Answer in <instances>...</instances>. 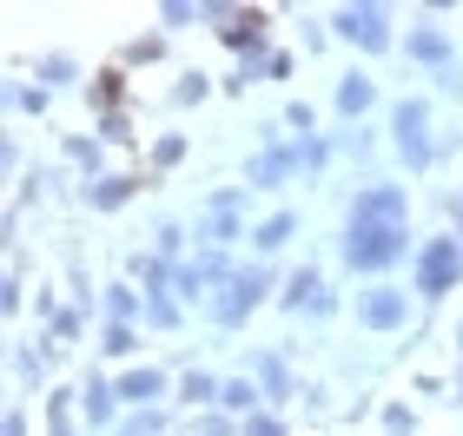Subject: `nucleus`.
Wrapping results in <instances>:
<instances>
[{
    "mask_svg": "<svg viewBox=\"0 0 463 436\" xmlns=\"http://www.w3.org/2000/svg\"><path fill=\"white\" fill-rule=\"evenodd\" d=\"M457 357H463V324H457Z\"/></svg>",
    "mask_w": 463,
    "mask_h": 436,
    "instance_id": "obj_46",
    "label": "nucleus"
},
{
    "mask_svg": "<svg viewBox=\"0 0 463 436\" xmlns=\"http://www.w3.org/2000/svg\"><path fill=\"white\" fill-rule=\"evenodd\" d=\"M450 232H457V245H463V192H450Z\"/></svg>",
    "mask_w": 463,
    "mask_h": 436,
    "instance_id": "obj_43",
    "label": "nucleus"
},
{
    "mask_svg": "<svg viewBox=\"0 0 463 436\" xmlns=\"http://www.w3.org/2000/svg\"><path fill=\"white\" fill-rule=\"evenodd\" d=\"M173 272H179V264H165L159 252H133V284L146 291V298H159V291H173Z\"/></svg>",
    "mask_w": 463,
    "mask_h": 436,
    "instance_id": "obj_23",
    "label": "nucleus"
},
{
    "mask_svg": "<svg viewBox=\"0 0 463 436\" xmlns=\"http://www.w3.org/2000/svg\"><path fill=\"white\" fill-rule=\"evenodd\" d=\"M205 99H213V73H179L173 107H205Z\"/></svg>",
    "mask_w": 463,
    "mask_h": 436,
    "instance_id": "obj_33",
    "label": "nucleus"
},
{
    "mask_svg": "<svg viewBox=\"0 0 463 436\" xmlns=\"http://www.w3.org/2000/svg\"><path fill=\"white\" fill-rule=\"evenodd\" d=\"M457 404H463V364H457Z\"/></svg>",
    "mask_w": 463,
    "mask_h": 436,
    "instance_id": "obj_45",
    "label": "nucleus"
},
{
    "mask_svg": "<svg viewBox=\"0 0 463 436\" xmlns=\"http://www.w3.org/2000/svg\"><path fill=\"white\" fill-rule=\"evenodd\" d=\"M0 311H7V318L20 311V272H7V284H0Z\"/></svg>",
    "mask_w": 463,
    "mask_h": 436,
    "instance_id": "obj_42",
    "label": "nucleus"
},
{
    "mask_svg": "<svg viewBox=\"0 0 463 436\" xmlns=\"http://www.w3.org/2000/svg\"><path fill=\"white\" fill-rule=\"evenodd\" d=\"M232 245H251L245 192H239V185L213 192V199H205V212H199V252H232Z\"/></svg>",
    "mask_w": 463,
    "mask_h": 436,
    "instance_id": "obj_7",
    "label": "nucleus"
},
{
    "mask_svg": "<svg viewBox=\"0 0 463 436\" xmlns=\"http://www.w3.org/2000/svg\"><path fill=\"white\" fill-rule=\"evenodd\" d=\"M139 172H99V179H87V185H80V199H87L93 205V212H119V205H133L139 199Z\"/></svg>",
    "mask_w": 463,
    "mask_h": 436,
    "instance_id": "obj_15",
    "label": "nucleus"
},
{
    "mask_svg": "<svg viewBox=\"0 0 463 436\" xmlns=\"http://www.w3.org/2000/svg\"><path fill=\"white\" fill-rule=\"evenodd\" d=\"M47 330H53V344H73L80 330H87V311H80V304H60L53 318H47Z\"/></svg>",
    "mask_w": 463,
    "mask_h": 436,
    "instance_id": "obj_34",
    "label": "nucleus"
},
{
    "mask_svg": "<svg viewBox=\"0 0 463 436\" xmlns=\"http://www.w3.org/2000/svg\"><path fill=\"white\" fill-rule=\"evenodd\" d=\"M463 284V245L457 232H430V238H417V258H411V298H450V291Z\"/></svg>",
    "mask_w": 463,
    "mask_h": 436,
    "instance_id": "obj_4",
    "label": "nucleus"
},
{
    "mask_svg": "<svg viewBox=\"0 0 463 436\" xmlns=\"http://www.w3.org/2000/svg\"><path fill=\"white\" fill-rule=\"evenodd\" d=\"M219 410H225L232 423H245V417H259V410H271V404H265V390L251 384V377H225V397H219Z\"/></svg>",
    "mask_w": 463,
    "mask_h": 436,
    "instance_id": "obj_20",
    "label": "nucleus"
},
{
    "mask_svg": "<svg viewBox=\"0 0 463 436\" xmlns=\"http://www.w3.org/2000/svg\"><path fill=\"white\" fill-rule=\"evenodd\" d=\"M159 60H165V33H139L119 47V67H159Z\"/></svg>",
    "mask_w": 463,
    "mask_h": 436,
    "instance_id": "obj_27",
    "label": "nucleus"
},
{
    "mask_svg": "<svg viewBox=\"0 0 463 436\" xmlns=\"http://www.w3.org/2000/svg\"><path fill=\"white\" fill-rule=\"evenodd\" d=\"M271 291H279V272H271V264H239V272L205 298V318H213L219 330H239L259 304H271Z\"/></svg>",
    "mask_w": 463,
    "mask_h": 436,
    "instance_id": "obj_3",
    "label": "nucleus"
},
{
    "mask_svg": "<svg viewBox=\"0 0 463 436\" xmlns=\"http://www.w3.org/2000/svg\"><path fill=\"white\" fill-rule=\"evenodd\" d=\"M285 126H291V139H298V133H318V113H311V99H291V107H285Z\"/></svg>",
    "mask_w": 463,
    "mask_h": 436,
    "instance_id": "obj_40",
    "label": "nucleus"
},
{
    "mask_svg": "<svg viewBox=\"0 0 463 436\" xmlns=\"http://www.w3.org/2000/svg\"><path fill=\"white\" fill-rule=\"evenodd\" d=\"M245 179L259 185V192H285V185L298 179V159H291V139L265 126V139H259V153H251V165H245Z\"/></svg>",
    "mask_w": 463,
    "mask_h": 436,
    "instance_id": "obj_10",
    "label": "nucleus"
},
{
    "mask_svg": "<svg viewBox=\"0 0 463 436\" xmlns=\"http://www.w3.org/2000/svg\"><path fill=\"white\" fill-rule=\"evenodd\" d=\"M60 153H67V165H80L87 179L107 172V139H99V133H67V145H60Z\"/></svg>",
    "mask_w": 463,
    "mask_h": 436,
    "instance_id": "obj_22",
    "label": "nucleus"
},
{
    "mask_svg": "<svg viewBox=\"0 0 463 436\" xmlns=\"http://www.w3.org/2000/svg\"><path fill=\"white\" fill-rule=\"evenodd\" d=\"M193 20H205V7H193V0H165L159 7V27H193Z\"/></svg>",
    "mask_w": 463,
    "mask_h": 436,
    "instance_id": "obj_38",
    "label": "nucleus"
},
{
    "mask_svg": "<svg viewBox=\"0 0 463 436\" xmlns=\"http://www.w3.org/2000/svg\"><path fill=\"white\" fill-rule=\"evenodd\" d=\"M219 397H225V377H213V370H185L179 390H173V404L179 410H199V417H205V410H219Z\"/></svg>",
    "mask_w": 463,
    "mask_h": 436,
    "instance_id": "obj_17",
    "label": "nucleus"
},
{
    "mask_svg": "<svg viewBox=\"0 0 463 436\" xmlns=\"http://www.w3.org/2000/svg\"><path fill=\"white\" fill-rule=\"evenodd\" d=\"M7 107H14V113H33V119H47L53 93H47V87H27V79H14V87H7Z\"/></svg>",
    "mask_w": 463,
    "mask_h": 436,
    "instance_id": "obj_30",
    "label": "nucleus"
},
{
    "mask_svg": "<svg viewBox=\"0 0 463 436\" xmlns=\"http://www.w3.org/2000/svg\"><path fill=\"white\" fill-rule=\"evenodd\" d=\"M251 384L265 390V404L279 410L291 397V370H285V350H251Z\"/></svg>",
    "mask_w": 463,
    "mask_h": 436,
    "instance_id": "obj_16",
    "label": "nucleus"
},
{
    "mask_svg": "<svg viewBox=\"0 0 463 436\" xmlns=\"http://www.w3.org/2000/svg\"><path fill=\"white\" fill-rule=\"evenodd\" d=\"M47 436H80V430H73L67 417H47Z\"/></svg>",
    "mask_w": 463,
    "mask_h": 436,
    "instance_id": "obj_44",
    "label": "nucleus"
},
{
    "mask_svg": "<svg viewBox=\"0 0 463 436\" xmlns=\"http://www.w3.org/2000/svg\"><path fill=\"white\" fill-rule=\"evenodd\" d=\"M391 7H384V0H345V7H331V40H345V47H357V53H391L397 47V40H404V33H397L391 27Z\"/></svg>",
    "mask_w": 463,
    "mask_h": 436,
    "instance_id": "obj_6",
    "label": "nucleus"
},
{
    "mask_svg": "<svg viewBox=\"0 0 463 436\" xmlns=\"http://www.w3.org/2000/svg\"><path fill=\"white\" fill-rule=\"evenodd\" d=\"M291 238H298V212H271V218L251 225V252H259V264H265V258H279Z\"/></svg>",
    "mask_w": 463,
    "mask_h": 436,
    "instance_id": "obj_18",
    "label": "nucleus"
},
{
    "mask_svg": "<svg viewBox=\"0 0 463 436\" xmlns=\"http://www.w3.org/2000/svg\"><path fill=\"white\" fill-rule=\"evenodd\" d=\"M99 304H107V324H139V318H146V291H139L133 278L107 284V298H99Z\"/></svg>",
    "mask_w": 463,
    "mask_h": 436,
    "instance_id": "obj_21",
    "label": "nucleus"
},
{
    "mask_svg": "<svg viewBox=\"0 0 463 436\" xmlns=\"http://www.w3.org/2000/svg\"><path fill=\"white\" fill-rule=\"evenodd\" d=\"M53 350H60V344H27V350L14 357V364H20V377H27V384H47V370H53Z\"/></svg>",
    "mask_w": 463,
    "mask_h": 436,
    "instance_id": "obj_32",
    "label": "nucleus"
},
{
    "mask_svg": "<svg viewBox=\"0 0 463 436\" xmlns=\"http://www.w3.org/2000/svg\"><path fill=\"white\" fill-rule=\"evenodd\" d=\"M113 436H173V404L165 410H126V423Z\"/></svg>",
    "mask_w": 463,
    "mask_h": 436,
    "instance_id": "obj_26",
    "label": "nucleus"
},
{
    "mask_svg": "<svg viewBox=\"0 0 463 436\" xmlns=\"http://www.w3.org/2000/svg\"><path fill=\"white\" fill-rule=\"evenodd\" d=\"M391 153L404 172H430V159H437V133H430V99L424 93H404V99H391Z\"/></svg>",
    "mask_w": 463,
    "mask_h": 436,
    "instance_id": "obj_5",
    "label": "nucleus"
},
{
    "mask_svg": "<svg viewBox=\"0 0 463 436\" xmlns=\"http://www.w3.org/2000/svg\"><path fill=\"white\" fill-rule=\"evenodd\" d=\"M173 165H185V133H159L153 139V172H173Z\"/></svg>",
    "mask_w": 463,
    "mask_h": 436,
    "instance_id": "obj_35",
    "label": "nucleus"
},
{
    "mask_svg": "<svg viewBox=\"0 0 463 436\" xmlns=\"http://www.w3.org/2000/svg\"><path fill=\"white\" fill-rule=\"evenodd\" d=\"M338 258H345V272L364 278V284H384L397 264L417 258V238H411V192H404V185H391V179L357 185L351 205H345Z\"/></svg>",
    "mask_w": 463,
    "mask_h": 436,
    "instance_id": "obj_1",
    "label": "nucleus"
},
{
    "mask_svg": "<svg viewBox=\"0 0 463 436\" xmlns=\"http://www.w3.org/2000/svg\"><path fill=\"white\" fill-rule=\"evenodd\" d=\"M397 47H404V60H411L424 79H437L444 93L463 87V79H457V73H463V40L437 27V14H417V27H404V40H397Z\"/></svg>",
    "mask_w": 463,
    "mask_h": 436,
    "instance_id": "obj_2",
    "label": "nucleus"
},
{
    "mask_svg": "<svg viewBox=\"0 0 463 436\" xmlns=\"http://www.w3.org/2000/svg\"><path fill=\"white\" fill-rule=\"evenodd\" d=\"M33 87H47V93L80 87V93H87V73H80V60H73V53H40V60H33Z\"/></svg>",
    "mask_w": 463,
    "mask_h": 436,
    "instance_id": "obj_19",
    "label": "nucleus"
},
{
    "mask_svg": "<svg viewBox=\"0 0 463 436\" xmlns=\"http://www.w3.org/2000/svg\"><path fill=\"white\" fill-rule=\"evenodd\" d=\"M219 47L225 53H239V60H259V53H271V14L265 7H239L219 27Z\"/></svg>",
    "mask_w": 463,
    "mask_h": 436,
    "instance_id": "obj_13",
    "label": "nucleus"
},
{
    "mask_svg": "<svg viewBox=\"0 0 463 436\" xmlns=\"http://www.w3.org/2000/svg\"><path fill=\"white\" fill-rule=\"evenodd\" d=\"M153 252H159L165 264H185V225H179V218H159V225H153Z\"/></svg>",
    "mask_w": 463,
    "mask_h": 436,
    "instance_id": "obj_29",
    "label": "nucleus"
},
{
    "mask_svg": "<svg viewBox=\"0 0 463 436\" xmlns=\"http://www.w3.org/2000/svg\"><path fill=\"white\" fill-rule=\"evenodd\" d=\"M331 113H338L345 126H364V119L377 113V79L364 67H345L338 87H331Z\"/></svg>",
    "mask_w": 463,
    "mask_h": 436,
    "instance_id": "obj_14",
    "label": "nucleus"
},
{
    "mask_svg": "<svg viewBox=\"0 0 463 436\" xmlns=\"http://www.w3.org/2000/svg\"><path fill=\"white\" fill-rule=\"evenodd\" d=\"M99 139H107V145H133V119H126V107L99 113Z\"/></svg>",
    "mask_w": 463,
    "mask_h": 436,
    "instance_id": "obj_37",
    "label": "nucleus"
},
{
    "mask_svg": "<svg viewBox=\"0 0 463 436\" xmlns=\"http://www.w3.org/2000/svg\"><path fill=\"white\" fill-rule=\"evenodd\" d=\"M279 311H291V318H298V311H311V318H331V311H338V291L325 284L318 264H298V272L279 284Z\"/></svg>",
    "mask_w": 463,
    "mask_h": 436,
    "instance_id": "obj_9",
    "label": "nucleus"
},
{
    "mask_svg": "<svg viewBox=\"0 0 463 436\" xmlns=\"http://www.w3.org/2000/svg\"><path fill=\"white\" fill-rule=\"evenodd\" d=\"M291 159H298V179H305V172L318 179L325 165H331V139H325V133H298V139H291Z\"/></svg>",
    "mask_w": 463,
    "mask_h": 436,
    "instance_id": "obj_25",
    "label": "nucleus"
},
{
    "mask_svg": "<svg viewBox=\"0 0 463 436\" xmlns=\"http://www.w3.org/2000/svg\"><path fill=\"white\" fill-rule=\"evenodd\" d=\"M119 99H126V67H107V73L87 79V107L93 113H119Z\"/></svg>",
    "mask_w": 463,
    "mask_h": 436,
    "instance_id": "obj_24",
    "label": "nucleus"
},
{
    "mask_svg": "<svg viewBox=\"0 0 463 436\" xmlns=\"http://www.w3.org/2000/svg\"><path fill=\"white\" fill-rule=\"evenodd\" d=\"M0 436H27V410L7 404V417H0Z\"/></svg>",
    "mask_w": 463,
    "mask_h": 436,
    "instance_id": "obj_41",
    "label": "nucleus"
},
{
    "mask_svg": "<svg viewBox=\"0 0 463 436\" xmlns=\"http://www.w3.org/2000/svg\"><path fill=\"white\" fill-rule=\"evenodd\" d=\"M119 404L126 410H165L173 404V390H179V377H165L159 364H133V370H119Z\"/></svg>",
    "mask_w": 463,
    "mask_h": 436,
    "instance_id": "obj_11",
    "label": "nucleus"
},
{
    "mask_svg": "<svg viewBox=\"0 0 463 436\" xmlns=\"http://www.w3.org/2000/svg\"><path fill=\"white\" fill-rule=\"evenodd\" d=\"M411 311H417V298H411V284H364L357 291V304H351V318H357V330H377V338H391V330H404L411 324Z\"/></svg>",
    "mask_w": 463,
    "mask_h": 436,
    "instance_id": "obj_8",
    "label": "nucleus"
},
{
    "mask_svg": "<svg viewBox=\"0 0 463 436\" xmlns=\"http://www.w3.org/2000/svg\"><path fill=\"white\" fill-rule=\"evenodd\" d=\"M457 40H463V27H457Z\"/></svg>",
    "mask_w": 463,
    "mask_h": 436,
    "instance_id": "obj_47",
    "label": "nucleus"
},
{
    "mask_svg": "<svg viewBox=\"0 0 463 436\" xmlns=\"http://www.w3.org/2000/svg\"><path fill=\"white\" fill-rule=\"evenodd\" d=\"M146 324H153V330H179L185 324V304L173 298V291H159V298H146Z\"/></svg>",
    "mask_w": 463,
    "mask_h": 436,
    "instance_id": "obj_31",
    "label": "nucleus"
},
{
    "mask_svg": "<svg viewBox=\"0 0 463 436\" xmlns=\"http://www.w3.org/2000/svg\"><path fill=\"white\" fill-rule=\"evenodd\" d=\"M99 350H107V357H139V324H99Z\"/></svg>",
    "mask_w": 463,
    "mask_h": 436,
    "instance_id": "obj_28",
    "label": "nucleus"
},
{
    "mask_svg": "<svg viewBox=\"0 0 463 436\" xmlns=\"http://www.w3.org/2000/svg\"><path fill=\"white\" fill-rule=\"evenodd\" d=\"M239 436H291V430H285L279 410H259V417H245V423H239Z\"/></svg>",
    "mask_w": 463,
    "mask_h": 436,
    "instance_id": "obj_39",
    "label": "nucleus"
},
{
    "mask_svg": "<svg viewBox=\"0 0 463 436\" xmlns=\"http://www.w3.org/2000/svg\"><path fill=\"white\" fill-rule=\"evenodd\" d=\"M80 417H87V430H119L126 423L119 384L107 377V370H87V377H80Z\"/></svg>",
    "mask_w": 463,
    "mask_h": 436,
    "instance_id": "obj_12",
    "label": "nucleus"
},
{
    "mask_svg": "<svg viewBox=\"0 0 463 436\" xmlns=\"http://www.w3.org/2000/svg\"><path fill=\"white\" fill-rule=\"evenodd\" d=\"M377 423H384V436H417V410L411 404H384V417H377Z\"/></svg>",
    "mask_w": 463,
    "mask_h": 436,
    "instance_id": "obj_36",
    "label": "nucleus"
}]
</instances>
